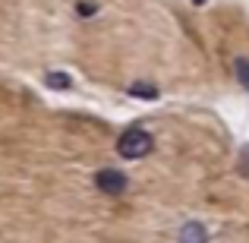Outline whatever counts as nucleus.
<instances>
[{"label":"nucleus","mask_w":249,"mask_h":243,"mask_svg":"<svg viewBox=\"0 0 249 243\" xmlns=\"http://www.w3.org/2000/svg\"><path fill=\"white\" fill-rule=\"evenodd\" d=\"M148 152H152V136H148L142 127H129L126 133L120 136V142H117V155L126 158V161L145 158Z\"/></svg>","instance_id":"1"},{"label":"nucleus","mask_w":249,"mask_h":243,"mask_svg":"<svg viewBox=\"0 0 249 243\" xmlns=\"http://www.w3.org/2000/svg\"><path fill=\"white\" fill-rule=\"evenodd\" d=\"M95 187L101 189L104 196H120L123 189H126V177H123L120 170H114V168H101L95 174Z\"/></svg>","instance_id":"2"},{"label":"nucleus","mask_w":249,"mask_h":243,"mask_svg":"<svg viewBox=\"0 0 249 243\" xmlns=\"http://www.w3.org/2000/svg\"><path fill=\"white\" fill-rule=\"evenodd\" d=\"M177 243H208L205 224H199V221H189V224H183L180 240H177Z\"/></svg>","instance_id":"3"},{"label":"nucleus","mask_w":249,"mask_h":243,"mask_svg":"<svg viewBox=\"0 0 249 243\" xmlns=\"http://www.w3.org/2000/svg\"><path fill=\"white\" fill-rule=\"evenodd\" d=\"M44 82H48L51 89H57V92H67L70 85H73V79H70L67 73H48V76H44Z\"/></svg>","instance_id":"4"},{"label":"nucleus","mask_w":249,"mask_h":243,"mask_svg":"<svg viewBox=\"0 0 249 243\" xmlns=\"http://www.w3.org/2000/svg\"><path fill=\"white\" fill-rule=\"evenodd\" d=\"M129 95H133V98H145V101H155V98H158V89H155V85H145V82H136L133 89H129Z\"/></svg>","instance_id":"5"},{"label":"nucleus","mask_w":249,"mask_h":243,"mask_svg":"<svg viewBox=\"0 0 249 243\" xmlns=\"http://www.w3.org/2000/svg\"><path fill=\"white\" fill-rule=\"evenodd\" d=\"M233 70H237V79H240V85L249 92V60L246 57H240L237 63H233Z\"/></svg>","instance_id":"6"},{"label":"nucleus","mask_w":249,"mask_h":243,"mask_svg":"<svg viewBox=\"0 0 249 243\" xmlns=\"http://www.w3.org/2000/svg\"><path fill=\"white\" fill-rule=\"evenodd\" d=\"M240 174L249 177V146L243 149V152H240Z\"/></svg>","instance_id":"7"},{"label":"nucleus","mask_w":249,"mask_h":243,"mask_svg":"<svg viewBox=\"0 0 249 243\" xmlns=\"http://www.w3.org/2000/svg\"><path fill=\"white\" fill-rule=\"evenodd\" d=\"M79 13H82V16H91V13H95V6H91V3H79Z\"/></svg>","instance_id":"8"},{"label":"nucleus","mask_w":249,"mask_h":243,"mask_svg":"<svg viewBox=\"0 0 249 243\" xmlns=\"http://www.w3.org/2000/svg\"><path fill=\"white\" fill-rule=\"evenodd\" d=\"M196 3H202V0H196Z\"/></svg>","instance_id":"9"}]
</instances>
